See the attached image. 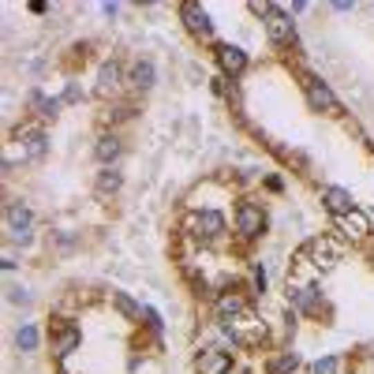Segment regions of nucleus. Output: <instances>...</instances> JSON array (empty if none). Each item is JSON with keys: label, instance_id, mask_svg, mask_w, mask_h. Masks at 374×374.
Returning <instances> with one entry per match:
<instances>
[{"label": "nucleus", "instance_id": "nucleus-11", "mask_svg": "<svg viewBox=\"0 0 374 374\" xmlns=\"http://www.w3.org/2000/svg\"><path fill=\"white\" fill-rule=\"evenodd\" d=\"M153 83H158V64L150 57H135L131 68H127V86L135 94H146V90H153Z\"/></svg>", "mask_w": 374, "mask_h": 374}, {"label": "nucleus", "instance_id": "nucleus-10", "mask_svg": "<svg viewBox=\"0 0 374 374\" xmlns=\"http://www.w3.org/2000/svg\"><path fill=\"white\" fill-rule=\"evenodd\" d=\"M214 57H217V68H221L225 79H240L247 71V53L232 41H217L214 45Z\"/></svg>", "mask_w": 374, "mask_h": 374}, {"label": "nucleus", "instance_id": "nucleus-20", "mask_svg": "<svg viewBox=\"0 0 374 374\" xmlns=\"http://www.w3.org/2000/svg\"><path fill=\"white\" fill-rule=\"evenodd\" d=\"M94 187H97V195H116V191L124 187V172L116 169V165L102 169V172L94 176Z\"/></svg>", "mask_w": 374, "mask_h": 374}, {"label": "nucleus", "instance_id": "nucleus-5", "mask_svg": "<svg viewBox=\"0 0 374 374\" xmlns=\"http://www.w3.org/2000/svg\"><path fill=\"white\" fill-rule=\"evenodd\" d=\"M299 259L311 262L318 273H330L337 262H341V243H337L333 236H315V240L307 243L303 251H299Z\"/></svg>", "mask_w": 374, "mask_h": 374}, {"label": "nucleus", "instance_id": "nucleus-3", "mask_svg": "<svg viewBox=\"0 0 374 374\" xmlns=\"http://www.w3.org/2000/svg\"><path fill=\"white\" fill-rule=\"evenodd\" d=\"M187 232H191V240H198V243H221L225 240V232H229V225H225V217L217 214V209H195V214L187 217Z\"/></svg>", "mask_w": 374, "mask_h": 374}, {"label": "nucleus", "instance_id": "nucleus-7", "mask_svg": "<svg viewBox=\"0 0 374 374\" xmlns=\"http://www.w3.org/2000/svg\"><path fill=\"white\" fill-rule=\"evenodd\" d=\"M49 344H53L57 359H68V355L79 352V344H83V330H79L75 322H68V318H57V322L49 326Z\"/></svg>", "mask_w": 374, "mask_h": 374}, {"label": "nucleus", "instance_id": "nucleus-30", "mask_svg": "<svg viewBox=\"0 0 374 374\" xmlns=\"http://www.w3.org/2000/svg\"><path fill=\"white\" fill-rule=\"evenodd\" d=\"M254 288L266 292V270H262V266H254Z\"/></svg>", "mask_w": 374, "mask_h": 374}, {"label": "nucleus", "instance_id": "nucleus-25", "mask_svg": "<svg viewBox=\"0 0 374 374\" xmlns=\"http://www.w3.org/2000/svg\"><path fill=\"white\" fill-rule=\"evenodd\" d=\"M75 247H79V236H75V232H68V229H57V232H53V251L71 254Z\"/></svg>", "mask_w": 374, "mask_h": 374}, {"label": "nucleus", "instance_id": "nucleus-15", "mask_svg": "<svg viewBox=\"0 0 374 374\" xmlns=\"http://www.w3.org/2000/svg\"><path fill=\"white\" fill-rule=\"evenodd\" d=\"M120 153H124V139H120L116 131H102V135H97L94 158H97V165H102V169L116 165V161H120Z\"/></svg>", "mask_w": 374, "mask_h": 374}, {"label": "nucleus", "instance_id": "nucleus-28", "mask_svg": "<svg viewBox=\"0 0 374 374\" xmlns=\"http://www.w3.org/2000/svg\"><path fill=\"white\" fill-rule=\"evenodd\" d=\"M142 318H146V326H150L153 333H161V315L153 311V307H142Z\"/></svg>", "mask_w": 374, "mask_h": 374}, {"label": "nucleus", "instance_id": "nucleus-17", "mask_svg": "<svg viewBox=\"0 0 374 374\" xmlns=\"http://www.w3.org/2000/svg\"><path fill=\"white\" fill-rule=\"evenodd\" d=\"M322 206L330 209L333 221H337V217H344V214H352V209H355V198H352V191H344L337 184H326L322 187Z\"/></svg>", "mask_w": 374, "mask_h": 374}, {"label": "nucleus", "instance_id": "nucleus-22", "mask_svg": "<svg viewBox=\"0 0 374 374\" xmlns=\"http://www.w3.org/2000/svg\"><path fill=\"white\" fill-rule=\"evenodd\" d=\"M299 371V355L296 352H273L266 359V374H292Z\"/></svg>", "mask_w": 374, "mask_h": 374}, {"label": "nucleus", "instance_id": "nucleus-21", "mask_svg": "<svg viewBox=\"0 0 374 374\" xmlns=\"http://www.w3.org/2000/svg\"><path fill=\"white\" fill-rule=\"evenodd\" d=\"M113 307L127 318V322H139V318H142V303H139V299H131L120 288H113Z\"/></svg>", "mask_w": 374, "mask_h": 374}, {"label": "nucleus", "instance_id": "nucleus-4", "mask_svg": "<svg viewBox=\"0 0 374 374\" xmlns=\"http://www.w3.org/2000/svg\"><path fill=\"white\" fill-rule=\"evenodd\" d=\"M299 86H303V97H307V105H311L315 113H326V116H337V113H341V102H337V94H333V90L326 86L318 75H311V71H299Z\"/></svg>", "mask_w": 374, "mask_h": 374}, {"label": "nucleus", "instance_id": "nucleus-8", "mask_svg": "<svg viewBox=\"0 0 374 374\" xmlns=\"http://www.w3.org/2000/svg\"><path fill=\"white\" fill-rule=\"evenodd\" d=\"M180 23L187 26L191 38H198V41H214V19H209V12H206L203 4H195V0L180 4Z\"/></svg>", "mask_w": 374, "mask_h": 374}, {"label": "nucleus", "instance_id": "nucleus-9", "mask_svg": "<svg viewBox=\"0 0 374 374\" xmlns=\"http://www.w3.org/2000/svg\"><path fill=\"white\" fill-rule=\"evenodd\" d=\"M214 311H217V326H225V330H232V326H240L243 318H247V299L240 296V292H221L217 296V303H214Z\"/></svg>", "mask_w": 374, "mask_h": 374}, {"label": "nucleus", "instance_id": "nucleus-26", "mask_svg": "<svg viewBox=\"0 0 374 374\" xmlns=\"http://www.w3.org/2000/svg\"><path fill=\"white\" fill-rule=\"evenodd\" d=\"M8 303H15V307H30V292H26L23 285H8Z\"/></svg>", "mask_w": 374, "mask_h": 374}, {"label": "nucleus", "instance_id": "nucleus-23", "mask_svg": "<svg viewBox=\"0 0 374 374\" xmlns=\"http://www.w3.org/2000/svg\"><path fill=\"white\" fill-rule=\"evenodd\" d=\"M38 344H41V330L34 322H23L15 330V348L19 352H38Z\"/></svg>", "mask_w": 374, "mask_h": 374}, {"label": "nucleus", "instance_id": "nucleus-6", "mask_svg": "<svg viewBox=\"0 0 374 374\" xmlns=\"http://www.w3.org/2000/svg\"><path fill=\"white\" fill-rule=\"evenodd\" d=\"M266 232V209L259 203H251V198H243L240 206H236V236L240 240H259V236Z\"/></svg>", "mask_w": 374, "mask_h": 374}, {"label": "nucleus", "instance_id": "nucleus-1", "mask_svg": "<svg viewBox=\"0 0 374 374\" xmlns=\"http://www.w3.org/2000/svg\"><path fill=\"white\" fill-rule=\"evenodd\" d=\"M251 8L262 15V30H266L270 45H296V23L285 8L277 4H251Z\"/></svg>", "mask_w": 374, "mask_h": 374}, {"label": "nucleus", "instance_id": "nucleus-31", "mask_svg": "<svg viewBox=\"0 0 374 374\" xmlns=\"http://www.w3.org/2000/svg\"><path fill=\"white\" fill-rule=\"evenodd\" d=\"M26 8H30L34 15H45V12H49V4H45V0H30V4H26Z\"/></svg>", "mask_w": 374, "mask_h": 374}, {"label": "nucleus", "instance_id": "nucleus-18", "mask_svg": "<svg viewBox=\"0 0 374 374\" xmlns=\"http://www.w3.org/2000/svg\"><path fill=\"white\" fill-rule=\"evenodd\" d=\"M15 139H19L23 158H26V161H41L45 153H49V139H45L41 127H23V131L15 135Z\"/></svg>", "mask_w": 374, "mask_h": 374}, {"label": "nucleus", "instance_id": "nucleus-13", "mask_svg": "<svg viewBox=\"0 0 374 374\" xmlns=\"http://www.w3.org/2000/svg\"><path fill=\"white\" fill-rule=\"evenodd\" d=\"M124 83H127V71H124L116 60H105L102 68H97V94H102V97L120 94Z\"/></svg>", "mask_w": 374, "mask_h": 374}, {"label": "nucleus", "instance_id": "nucleus-24", "mask_svg": "<svg viewBox=\"0 0 374 374\" xmlns=\"http://www.w3.org/2000/svg\"><path fill=\"white\" fill-rule=\"evenodd\" d=\"M311 374H344V355H322V359H315Z\"/></svg>", "mask_w": 374, "mask_h": 374}, {"label": "nucleus", "instance_id": "nucleus-19", "mask_svg": "<svg viewBox=\"0 0 374 374\" xmlns=\"http://www.w3.org/2000/svg\"><path fill=\"white\" fill-rule=\"evenodd\" d=\"M26 105H30V109H34V116H41V120H57V116H60V109H64L60 97L41 94L38 86H34L30 94H26Z\"/></svg>", "mask_w": 374, "mask_h": 374}, {"label": "nucleus", "instance_id": "nucleus-27", "mask_svg": "<svg viewBox=\"0 0 374 374\" xmlns=\"http://www.w3.org/2000/svg\"><path fill=\"white\" fill-rule=\"evenodd\" d=\"M60 102H64V105H79V102H83V86H79V83H68V86H64V94H60Z\"/></svg>", "mask_w": 374, "mask_h": 374}, {"label": "nucleus", "instance_id": "nucleus-16", "mask_svg": "<svg viewBox=\"0 0 374 374\" xmlns=\"http://www.w3.org/2000/svg\"><path fill=\"white\" fill-rule=\"evenodd\" d=\"M337 232H341L344 240H367V236H371V217L355 206L352 214L337 217Z\"/></svg>", "mask_w": 374, "mask_h": 374}, {"label": "nucleus", "instance_id": "nucleus-32", "mask_svg": "<svg viewBox=\"0 0 374 374\" xmlns=\"http://www.w3.org/2000/svg\"><path fill=\"white\" fill-rule=\"evenodd\" d=\"M0 266H4V273H12L15 266H19V262H15V259H12V254H4V259H0Z\"/></svg>", "mask_w": 374, "mask_h": 374}, {"label": "nucleus", "instance_id": "nucleus-2", "mask_svg": "<svg viewBox=\"0 0 374 374\" xmlns=\"http://www.w3.org/2000/svg\"><path fill=\"white\" fill-rule=\"evenodd\" d=\"M4 232L12 243H23V247H30L34 243V209L26 203H4Z\"/></svg>", "mask_w": 374, "mask_h": 374}, {"label": "nucleus", "instance_id": "nucleus-29", "mask_svg": "<svg viewBox=\"0 0 374 374\" xmlns=\"http://www.w3.org/2000/svg\"><path fill=\"white\" fill-rule=\"evenodd\" d=\"M135 116V105H116L113 109V120H131Z\"/></svg>", "mask_w": 374, "mask_h": 374}, {"label": "nucleus", "instance_id": "nucleus-12", "mask_svg": "<svg viewBox=\"0 0 374 374\" xmlns=\"http://www.w3.org/2000/svg\"><path fill=\"white\" fill-rule=\"evenodd\" d=\"M232 352L229 348H203L195 359V374H232Z\"/></svg>", "mask_w": 374, "mask_h": 374}, {"label": "nucleus", "instance_id": "nucleus-14", "mask_svg": "<svg viewBox=\"0 0 374 374\" xmlns=\"http://www.w3.org/2000/svg\"><path fill=\"white\" fill-rule=\"evenodd\" d=\"M288 303L296 307L299 315H318L322 311V292L315 285H288Z\"/></svg>", "mask_w": 374, "mask_h": 374}]
</instances>
